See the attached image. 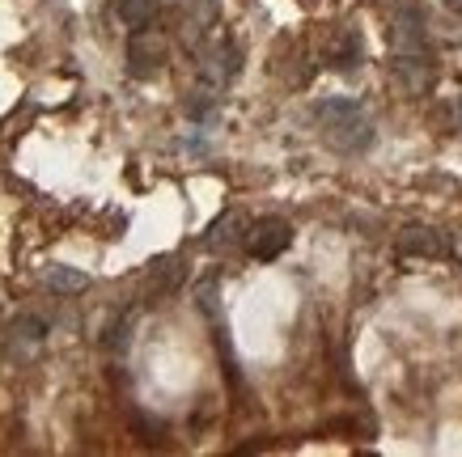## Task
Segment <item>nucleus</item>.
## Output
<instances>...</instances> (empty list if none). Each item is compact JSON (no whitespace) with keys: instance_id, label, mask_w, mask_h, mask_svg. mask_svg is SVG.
Instances as JSON below:
<instances>
[{"instance_id":"obj_15","label":"nucleus","mask_w":462,"mask_h":457,"mask_svg":"<svg viewBox=\"0 0 462 457\" xmlns=\"http://www.w3.org/2000/svg\"><path fill=\"white\" fill-rule=\"evenodd\" d=\"M306 5H314V0H306Z\"/></svg>"},{"instance_id":"obj_2","label":"nucleus","mask_w":462,"mask_h":457,"mask_svg":"<svg viewBox=\"0 0 462 457\" xmlns=\"http://www.w3.org/2000/svg\"><path fill=\"white\" fill-rule=\"evenodd\" d=\"M42 347H47V322L39 314H17L5 331V361L22 369V364L39 361Z\"/></svg>"},{"instance_id":"obj_14","label":"nucleus","mask_w":462,"mask_h":457,"mask_svg":"<svg viewBox=\"0 0 462 457\" xmlns=\"http://www.w3.org/2000/svg\"><path fill=\"white\" fill-rule=\"evenodd\" d=\"M446 5H449V9H458V14H462V0H446Z\"/></svg>"},{"instance_id":"obj_3","label":"nucleus","mask_w":462,"mask_h":457,"mask_svg":"<svg viewBox=\"0 0 462 457\" xmlns=\"http://www.w3.org/2000/svg\"><path fill=\"white\" fill-rule=\"evenodd\" d=\"M429 34V17L416 0H394L391 9V47L394 51H420Z\"/></svg>"},{"instance_id":"obj_5","label":"nucleus","mask_w":462,"mask_h":457,"mask_svg":"<svg viewBox=\"0 0 462 457\" xmlns=\"http://www.w3.org/2000/svg\"><path fill=\"white\" fill-rule=\"evenodd\" d=\"M391 77L403 85L407 94H424L429 85H433V59L429 51H394L391 56Z\"/></svg>"},{"instance_id":"obj_7","label":"nucleus","mask_w":462,"mask_h":457,"mask_svg":"<svg viewBox=\"0 0 462 457\" xmlns=\"http://www.w3.org/2000/svg\"><path fill=\"white\" fill-rule=\"evenodd\" d=\"M399 250L411 254V259H446L449 242L441 229H433V224H407L403 233H399Z\"/></svg>"},{"instance_id":"obj_4","label":"nucleus","mask_w":462,"mask_h":457,"mask_svg":"<svg viewBox=\"0 0 462 457\" xmlns=\"http://www.w3.org/2000/svg\"><path fill=\"white\" fill-rule=\"evenodd\" d=\"M289 246H293V224L281 221V216H263V221H254L251 229H246V250H251L259 263L281 259Z\"/></svg>"},{"instance_id":"obj_9","label":"nucleus","mask_w":462,"mask_h":457,"mask_svg":"<svg viewBox=\"0 0 462 457\" xmlns=\"http://www.w3.org/2000/svg\"><path fill=\"white\" fill-rule=\"evenodd\" d=\"M157 9H162V0H119V5H115L119 22H124V26H132V30L149 26V22L157 17Z\"/></svg>"},{"instance_id":"obj_8","label":"nucleus","mask_w":462,"mask_h":457,"mask_svg":"<svg viewBox=\"0 0 462 457\" xmlns=\"http://www.w3.org/2000/svg\"><path fill=\"white\" fill-rule=\"evenodd\" d=\"M42 284H47L51 292H64V297H72V292H85V288H89V276H85V271H77V267L51 263L47 271H42Z\"/></svg>"},{"instance_id":"obj_12","label":"nucleus","mask_w":462,"mask_h":457,"mask_svg":"<svg viewBox=\"0 0 462 457\" xmlns=\"http://www.w3.org/2000/svg\"><path fill=\"white\" fill-rule=\"evenodd\" d=\"M449 259H454V263L462 267V229L454 233V242H449Z\"/></svg>"},{"instance_id":"obj_11","label":"nucleus","mask_w":462,"mask_h":457,"mask_svg":"<svg viewBox=\"0 0 462 457\" xmlns=\"http://www.w3.org/2000/svg\"><path fill=\"white\" fill-rule=\"evenodd\" d=\"M361 59H365L361 34H356V30H348V34L339 39V47H336V56H331V64H336L339 72H352V69H361Z\"/></svg>"},{"instance_id":"obj_6","label":"nucleus","mask_w":462,"mask_h":457,"mask_svg":"<svg viewBox=\"0 0 462 457\" xmlns=\"http://www.w3.org/2000/svg\"><path fill=\"white\" fill-rule=\"evenodd\" d=\"M127 64H132V77H153L166 64V39L141 26L127 42Z\"/></svg>"},{"instance_id":"obj_13","label":"nucleus","mask_w":462,"mask_h":457,"mask_svg":"<svg viewBox=\"0 0 462 457\" xmlns=\"http://www.w3.org/2000/svg\"><path fill=\"white\" fill-rule=\"evenodd\" d=\"M454 123L462 127V97H458V102H454Z\"/></svg>"},{"instance_id":"obj_1","label":"nucleus","mask_w":462,"mask_h":457,"mask_svg":"<svg viewBox=\"0 0 462 457\" xmlns=\"http://www.w3.org/2000/svg\"><path fill=\"white\" fill-rule=\"evenodd\" d=\"M314 119L322 123V136L336 152L356 157V152H369V144H374V123L365 119V111L352 97H319Z\"/></svg>"},{"instance_id":"obj_10","label":"nucleus","mask_w":462,"mask_h":457,"mask_svg":"<svg viewBox=\"0 0 462 457\" xmlns=\"http://www.w3.org/2000/svg\"><path fill=\"white\" fill-rule=\"evenodd\" d=\"M242 229H246V221H242L238 212H229L225 221L212 224V233H208V246L212 250H234L242 242Z\"/></svg>"}]
</instances>
